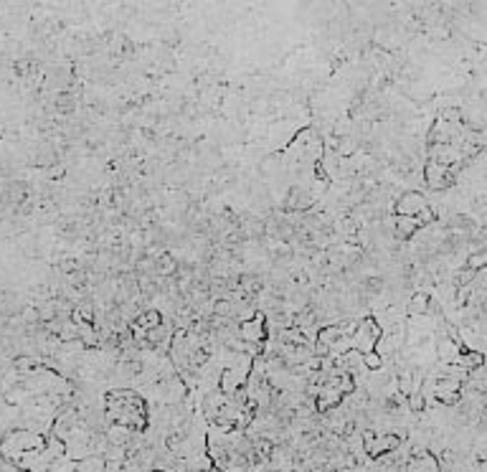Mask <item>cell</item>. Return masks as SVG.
I'll return each mask as SVG.
<instances>
[{"label":"cell","instance_id":"6da1fadb","mask_svg":"<svg viewBox=\"0 0 487 472\" xmlns=\"http://www.w3.org/2000/svg\"><path fill=\"white\" fill-rule=\"evenodd\" d=\"M398 211L406 216V213H419V211H426V203H424V198L419 193H409V195H403L401 198V203H398Z\"/></svg>","mask_w":487,"mask_h":472},{"label":"cell","instance_id":"7a4b0ae2","mask_svg":"<svg viewBox=\"0 0 487 472\" xmlns=\"http://www.w3.org/2000/svg\"><path fill=\"white\" fill-rule=\"evenodd\" d=\"M241 335L247 338V340H259V338H262L259 323H243V325H241Z\"/></svg>","mask_w":487,"mask_h":472},{"label":"cell","instance_id":"3957f363","mask_svg":"<svg viewBox=\"0 0 487 472\" xmlns=\"http://www.w3.org/2000/svg\"><path fill=\"white\" fill-rule=\"evenodd\" d=\"M409 310H411L414 315H421V312H426V310H429V297H426V295H416V297L409 302Z\"/></svg>","mask_w":487,"mask_h":472},{"label":"cell","instance_id":"277c9868","mask_svg":"<svg viewBox=\"0 0 487 472\" xmlns=\"http://www.w3.org/2000/svg\"><path fill=\"white\" fill-rule=\"evenodd\" d=\"M454 350H457V345H454V343H449L446 338L439 343V356H441V358H449V356H454Z\"/></svg>","mask_w":487,"mask_h":472},{"label":"cell","instance_id":"5b68a950","mask_svg":"<svg viewBox=\"0 0 487 472\" xmlns=\"http://www.w3.org/2000/svg\"><path fill=\"white\" fill-rule=\"evenodd\" d=\"M416 226H419V221H414V218H406V216L398 218V231H401V233H411Z\"/></svg>","mask_w":487,"mask_h":472},{"label":"cell","instance_id":"8992f818","mask_svg":"<svg viewBox=\"0 0 487 472\" xmlns=\"http://www.w3.org/2000/svg\"><path fill=\"white\" fill-rule=\"evenodd\" d=\"M365 366L378 368V366H381V358H378V356H373V353H371V356H365Z\"/></svg>","mask_w":487,"mask_h":472}]
</instances>
